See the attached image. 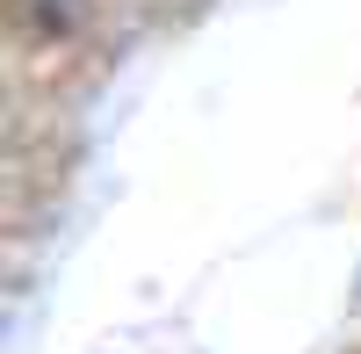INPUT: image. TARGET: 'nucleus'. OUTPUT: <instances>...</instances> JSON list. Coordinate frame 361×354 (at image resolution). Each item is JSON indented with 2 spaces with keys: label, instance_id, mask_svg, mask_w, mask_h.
I'll return each instance as SVG.
<instances>
[]
</instances>
